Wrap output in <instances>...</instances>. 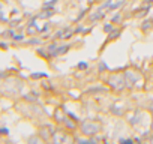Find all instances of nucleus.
Listing matches in <instances>:
<instances>
[{
  "instance_id": "obj_1",
  "label": "nucleus",
  "mask_w": 153,
  "mask_h": 144,
  "mask_svg": "<svg viewBox=\"0 0 153 144\" xmlns=\"http://www.w3.org/2000/svg\"><path fill=\"white\" fill-rule=\"evenodd\" d=\"M83 131H84V134H95L96 132V126L93 125V123H84L83 125Z\"/></svg>"
}]
</instances>
